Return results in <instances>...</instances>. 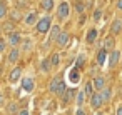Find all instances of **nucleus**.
Segmentation results:
<instances>
[{"instance_id":"obj_1","label":"nucleus","mask_w":122,"mask_h":115,"mask_svg":"<svg viewBox=\"0 0 122 115\" xmlns=\"http://www.w3.org/2000/svg\"><path fill=\"white\" fill-rule=\"evenodd\" d=\"M50 27H52V19H50L49 15L42 17V19L37 22V32H39V34H45V32H49Z\"/></svg>"},{"instance_id":"obj_2","label":"nucleus","mask_w":122,"mask_h":115,"mask_svg":"<svg viewBox=\"0 0 122 115\" xmlns=\"http://www.w3.org/2000/svg\"><path fill=\"white\" fill-rule=\"evenodd\" d=\"M69 14H70V7H69V4H67V2H62V4L59 5L57 17H59L60 20H64V19H67V17H69Z\"/></svg>"},{"instance_id":"obj_3","label":"nucleus","mask_w":122,"mask_h":115,"mask_svg":"<svg viewBox=\"0 0 122 115\" xmlns=\"http://www.w3.org/2000/svg\"><path fill=\"white\" fill-rule=\"evenodd\" d=\"M90 105H92V108H99L100 105H104V100H102V95L100 93H92L90 95Z\"/></svg>"},{"instance_id":"obj_4","label":"nucleus","mask_w":122,"mask_h":115,"mask_svg":"<svg viewBox=\"0 0 122 115\" xmlns=\"http://www.w3.org/2000/svg\"><path fill=\"white\" fill-rule=\"evenodd\" d=\"M69 37H70V35H69L67 32H60L59 37H57V40H55L57 45H59V47H65V45L69 43Z\"/></svg>"},{"instance_id":"obj_5","label":"nucleus","mask_w":122,"mask_h":115,"mask_svg":"<svg viewBox=\"0 0 122 115\" xmlns=\"http://www.w3.org/2000/svg\"><path fill=\"white\" fill-rule=\"evenodd\" d=\"M22 90H25V92H32L34 90V78L32 77H25L22 80Z\"/></svg>"},{"instance_id":"obj_6","label":"nucleus","mask_w":122,"mask_h":115,"mask_svg":"<svg viewBox=\"0 0 122 115\" xmlns=\"http://www.w3.org/2000/svg\"><path fill=\"white\" fill-rule=\"evenodd\" d=\"M20 40H22V37H20L19 32H12V34H9V42H10L12 47H17V45L20 43Z\"/></svg>"},{"instance_id":"obj_7","label":"nucleus","mask_w":122,"mask_h":115,"mask_svg":"<svg viewBox=\"0 0 122 115\" xmlns=\"http://www.w3.org/2000/svg\"><path fill=\"white\" fill-rule=\"evenodd\" d=\"M119 58H120V52L119 50H112L110 52V57H109V65L110 67H115L119 63Z\"/></svg>"},{"instance_id":"obj_8","label":"nucleus","mask_w":122,"mask_h":115,"mask_svg":"<svg viewBox=\"0 0 122 115\" xmlns=\"http://www.w3.org/2000/svg\"><path fill=\"white\" fill-rule=\"evenodd\" d=\"M120 30H122V20H114L112 22V25H110V32L114 34V35H117V34H120Z\"/></svg>"},{"instance_id":"obj_9","label":"nucleus","mask_w":122,"mask_h":115,"mask_svg":"<svg viewBox=\"0 0 122 115\" xmlns=\"http://www.w3.org/2000/svg\"><path fill=\"white\" fill-rule=\"evenodd\" d=\"M74 95H75V90H74V88H67V90H65V93L62 95V102H64V103H69V102L72 100V97H74Z\"/></svg>"},{"instance_id":"obj_10","label":"nucleus","mask_w":122,"mask_h":115,"mask_svg":"<svg viewBox=\"0 0 122 115\" xmlns=\"http://www.w3.org/2000/svg\"><path fill=\"white\" fill-rule=\"evenodd\" d=\"M69 78H70V82H72V83H77V82L80 80V73H79L77 67L70 70V73H69Z\"/></svg>"},{"instance_id":"obj_11","label":"nucleus","mask_w":122,"mask_h":115,"mask_svg":"<svg viewBox=\"0 0 122 115\" xmlns=\"http://www.w3.org/2000/svg\"><path fill=\"white\" fill-rule=\"evenodd\" d=\"M20 75H22V70H20V68H14L12 73H10V82H12V83L19 82V80H20Z\"/></svg>"},{"instance_id":"obj_12","label":"nucleus","mask_w":122,"mask_h":115,"mask_svg":"<svg viewBox=\"0 0 122 115\" xmlns=\"http://www.w3.org/2000/svg\"><path fill=\"white\" fill-rule=\"evenodd\" d=\"M92 83H94V88H95V90H102L104 85H105V80H104L102 77H95Z\"/></svg>"},{"instance_id":"obj_13","label":"nucleus","mask_w":122,"mask_h":115,"mask_svg":"<svg viewBox=\"0 0 122 115\" xmlns=\"http://www.w3.org/2000/svg\"><path fill=\"white\" fill-rule=\"evenodd\" d=\"M19 55H20L19 48H14V50H10V53H9V62H10V63H15V62L19 60Z\"/></svg>"},{"instance_id":"obj_14","label":"nucleus","mask_w":122,"mask_h":115,"mask_svg":"<svg viewBox=\"0 0 122 115\" xmlns=\"http://www.w3.org/2000/svg\"><path fill=\"white\" fill-rule=\"evenodd\" d=\"M105 58H107V50H105V48L99 50V55H97V63H99V65H104V63H105Z\"/></svg>"},{"instance_id":"obj_15","label":"nucleus","mask_w":122,"mask_h":115,"mask_svg":"<svg viewBox=\"0 0 122 115\" xmlns=\"http://www.w3.org/2000/svg\"><path fill=\"white\" fill-rule=\"evenodd\" d=\"M59 34H60V27L59 25H54V27H50V40H57V37H59Z\"/></svg>"},{"instance_id":"obj_16","label":"nucleus","mask_w":122,"mask_h":115,"mask_svg":"<svg viewBox=\"0 0 122 115\" xmlns=\"http://www.w3.org/2000/svg\"><path fill=\"white\" fill-rule=\"evenodd\" d=\"M60 82H62V78H60L59 75H57V77H54V80L50 82V92H54V93H55V92H57V87H59V83H60Z\"/></svg>"},{"instance_id":"obj_17","label":"nucleus","mask_w":122,"mask_h":115,"mask_svg":"<svg viewBox=\"0 0 122 115\" xmlns=\"http://www.w3.org/2000/svg\"><path fill=\"white\" fill-rule=\"evenodd\" d=\"M14 29H15V25H14V22L10 20V22H5L4 24V27H2V30L5 32V34H12L14 32Z\"/></svg>"},{"instance_id":"obj_18","label":"nucleus","mask_w":122,"mask_h":115,"mask_svg":"<svg viewBox=\"0 0 122 115\" xmlns=\"http://www.w3.org/2000/svg\"><path fill=\"white\" fill-rule=\"evenodd\" d=\"M95 38H97V30H95V29H90L89 34H87V42H89V43H94Z\"/></svg>"},{"instance_id":"obj_19","label":"nucleus","mask_w":122,"mask_h":115,"mask_svg":"<svg viewBox=\"0 0 122 115\" xmlns=\"http://www.w3.org/2000/svg\"><path fill=\"white\" fill-rule=\"evenodd\" d=\"M42 9L45 12H50L54 9V0H42Z\"/></svg>"},{"instance_id":"obj_20","label":"nucleus","mask_w":122,"mask_h":115,"mask_svg":"<svg viewBox=\"0 0 122 115\" xmlns=\"http://www.w3.org/2000/svg\"><path fill=\"white\" fill-rule=\"evenodd\" d=\"M100 95H102L104 103H107V102L110 100V95H112V93H110V88H102V93H100Z\"/></svg>"},{"instance_id":"obj_21","label":"nucleus","mask_w":122,"mask_h":115,"mask_svg":"<svg viewBox=\"0 0 122 115\" xmlns=\"http://www.w3.org/2000/svg\"><path fill=\"white\" fill-rule=\"evenodd\" d=\"M35 22H37V15L35 14H29L27 19H25V24L27 25H35Z\"/></svg>"},{"instance_id":"obj_22","label":"nucleus","mask_w":122,"mask_h":115,"mask_svg":"<svg viewBox=\"0 0 122 115\" xmlns=\"http://www.w3.org/2000/svg\"><path fill=\"white\" fill-rule=\"evenodd\" d=\"M104 48H105V50H112V48H114V38H112V37H107V38H105Z\"/></svg>"},{"instance_id":"obj_23","label":"nucleus","mask_w":122,"mask_h":115,"mask_svg":"<svg viewBox=\"0 0 122 115\" xmlns=\"http://www.w3.org/2000/svg\"><path fill=\"white\" fill-rule=\"evenodd\" d=\"M65 90H67V87H65V82L62 80V82L59 83V87H57V92H55V93H57L59 97H62V95L65 93Z\"/></svg>"},{"instance_id":"obj_24","label":"nucleus","mask_w":122,"mask_h":115,"mask_svg":"<svg viewBox=\"0 0 122 115\" xmlns=\"http://www.w3.org/2000/svg\"><path fill=\"white\" fill-rule=\"evenodd\" d=\"M84 92H85V95H89V97H90V95L94 93V83H92V82H87V83H85V90H84Z\"/></svg>"},{"instance_id":"obj_25","label":"nucleus","mask_w":122,"mask_h":115,"mask_svg":"<svg viewBox=\"0 0 122 115\" xmlns=\"http://www.w3.org/2000/svg\"><path fill=\"white\" fill-rule=\"evenodd\" d=\"M5 15H7V5L0 0V19H4Z\"/></svg>"},{"instance_id":"obj_26","label":"nucleus","mask_w":122,"mask_h":115,"mask_svg":"<svg viewBox=\"0 0 122 115\" xmlns=\"http://www.w3.org/2000/svg\"><path fill=\"white\" fill-rule=\"evenodd\" d=\"M85 102V92H79L77 93V105H82Z\"/></svg>"},{"instance_id":"obj_27","label":"nucleus","mask_w":122,"mask_h":115,"mask_svg":"<svg viewBox=\"0 0 122 115\" xmlns=\"http://www.w3.org/2000/svg\"><path fill=\"white\" fill-rule=\"evenodd\" d=\"M59 62H60V57H59V53H54V55H52V58H50V63H52L54 67H57V65H59Z\"/></svg>"},{"instance_id":"obj_28","label":"nucleus","mask_w":122,"mask_h":115,"mask_svg":"<svg viewBox=\"0 0 122 115\" xmlns=\"http://www.w3.org/2000/svg\"><path fill=\"white\" fill-rule=\"evenodd\" d=\"M7 112H9L10 115H14V113H19V112H17V105H15V103H10V105L7 107Z\"/></svg>"},{"instance_id":"obj_29","label":"nucleus","mask_w":122,"mask_h":115,"mask_svg":"<svg viewBox=\"0 0 122 115\" xmlns=\"http://www.w3.org/2000/svg\"><path fill=\"white\" fill-rule=\"evenodd\" d=\"M10 15H12V20H14V22H17V20H20V19H22V15H20V12H19V10H14Z\"/></svg>"},{"instance_id":"obj_30","label":"nucleus","mask_w":122,"mask_h":115,"mask_svg":"<svg viewBox=\"0 0 122 115\" xmlns=\"http://www.w3.org/2000/svg\"><path fill=\"white\" fill-rule=\"evenodd\" d=\"M75 10H77L79 14H82V12L85 10V7H84V4H82V2H75Z\"/></svg>"},{"instance_id":"obj_31","label":"nucleus","mask_w":122,"mask_h":115,"mask_svg":"<svg viewBox=\"0 0 122 115\" xmlns=\"http://www.w3.org/2000/svg\"><path fill=\"white\" fill-rule=\"evenodd\" d=\"M84 62H85V57H84V55H79V57H77V62H75L77 68H79V67H82V65H84Z\"/></svg>"},{"instance_id":"obj_32","label":"nucleus","mask_w":122,"mask_h":115,"mask_svg":"<svg viewBox=\"0 0 122 115\" xmlns=\"http://www.w3.org/2000/svg\"><path fill=\"white\" fill-rule=\"evenodd\" d=\"M42 70L44 72H49L50 70V60H44L42 62Z\"/></svg>"},{"instance_id":"obj_33","label":"nucleus","mask_w":122,"mask_h":115,"mask_svg":"<svg viewBox=\"0 0 122 115\" xmlns=\"http://www.w3.org/2000/svg\"><path fill=\"white\" fill-rule=\"evenodd\" d=\"M100 17H102V12H100V10H95V12H94V20H95V22H99V20H100Z\"/></svg>"},{"instance_id":"obj_34","label":"nucleus","mask_w":122,"mask_h":115,"mask_svg":"<svg viewBox=\"0 0 122 115\" xmlns=\"http://www.w3.org/2000/svg\"><path fill=\"white\" fill-rule=\"evenodd\" d=\"M2 50H5V42L0 38V52H2Z\"/></svg>"},{"instance_id":"obj_35","label":"nucleus","mask_w":122,"mask_h":115,"mask_svg":"<svg viewBox=\"0 0 122 115\" xmlns=\"http://www.w3.org/2000/svg\"><path fill=\"white\" fill-rule=\"evenodd\" d=\"M19 115H29V110H25V108H24V110H20V112H19Z\"/></svg>"},{"instance_id":"obj_36","label":"nucleus","mask_w":122,"mask_h":115,"mask_svg":"<svg viewBox=\"0 0 122 115\" xmlns=\"http://www.w3.org/2000/svg\"><path fill=\"white\" fill-rule=\"evenodd\" d=\"M75 115H85V112H84V110H82V108H79V110H77V113H75Z\"/></svg>"},{"instance_id":"obj_37","label":"nucleus","mask_w":122,"mask_h":115,"mask_svg":"<svg viewBox=\"0 0 122 115\" xmlns=\"http://www.w3.org/2000/svg\"><path fill=\"white\" fill-rule=\"evenodd\" d=\"M117 9L122 10V0H119V2H117Z\"/></svg>"},{"instance_id":"obj_38","label":"nucleus","mask_w":122,"mask_h":115,"mask_svg":"<svg viewBox=\"0 0 122 115\" xmlns=\"http://www.w3.org/2000/svg\"><path fill=\"white\" fill-rule=\"evenodd\" d=\"M115 115H122V107H119V108H117V113H115Z\"/></svg>"},{"instance_id":"obj_39","label":"nucleus","mask_w":122,"mask_h":115,"mask_svg":"<svg viewBox=\"0 0 122 115\" xmlns=\"http://www.w3.org/2000/svg\"><path fill=\"white\" fill-rule=\"evenodd\" d=\"M2 100H4V98H2V95H0V105H2Z\"/></svg>"},{"instance_id":"obj_40","label":"nucleus","mask_w":122,"mask_h":115,"mask_svg":"<svg viewBox=\"0 0 122 115\" xmlns=\"http://www.w3.org/2000/svg\"><path fill=\"white\" fill-rule=\"evenodd\" d=\"M97 115H102V113H97Z\"/></svg>"},{"instance_id":"obj_41","label":"nucleus","mask_w":122,"mask_h":115,"mask_svg":"<svg viewBox=\"0 0 122 115\" xmlns=\"http://www.w3.org/2000/svg\"><path fill=\"white\" fill-rule=\"evenodd\" d=\"M0 32H2V29H0Z\"/></svg>"}]
</instances>
